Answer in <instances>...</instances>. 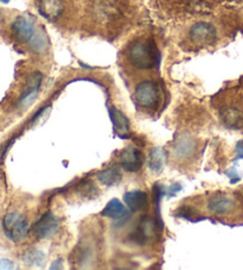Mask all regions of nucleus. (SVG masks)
I'll use <instances>...</instances> for the list:
<instances>
[{"label": "nucleus", "mask_w": 243, "mask_h": 270, "mask_svg": "<svg viewBox=\"0 0 243 270\" xmlns=\"http://www.w3.org/2000/svg\"><path fill=\"white\" fill-rule=\"evenodd\" d=\"M101 215L113 220H121L128 217V207L125 206L119 199H112L101 211Z\"/></svg>", "instance_id": "13"}, {"label": "nucleus", "mask_w": 243, "mask_h": 270, "mask_svg": "<svg viewBox=\"0 0 243 270\" xmlns=\"http://www.w3.org/2000/svg\"><path fill=\"white\" fill-rule=\"evenodd\" d=\"M166 162V151L163 148H154L151 150L149 158V167L152 172L160 173Z\"/></svg>", "instance_id": "17"}, {"label": "nucleus", "mask_w": 243, "mask_h": 270, "mask_svg": "<svg viewBox=\"0 0 243 270\" xmlns=\"http://www.w3.org/2000/svg\"><path fill=\"white\" fill-rule=\"evenodd\" d=\"M59 229V219L52 212H47L32 226V233L37 239H48L57 233Z\"/></svg>", "instance_id": "5"}, {"label": "nucleus", "mask_w": 243, "mask_h": 270, "mask_svg": "<svg viewBox=\"0 0 243 270\" xmlns=\"http://www.w3.org/2000/svg\"><path fill=\"white\" fill-rule=\"evenodd\" d=\"M42 81H43V75L39 71H35V73L30 74L26 79V87L29 89H39Z\"/></svg>", "instance_id": "22"}, {"label": "nucleus", "mask_w": 243, "mask_h": 270, "mask_svg": "<svg viewBox=\"0 0 243 270\" xmlns=\"http://www.w3.org/2000/svg\"><path fill=\"white\" fill-rule=\"evenodd\" d=\"M128 61L136 69H152L159 62V52L153 42L138 41L130 48Z\"/></svg>", "instance_id": "1"}, {"label": "nucleus", "mask_w": 243, "mask_h": 270, "mask_svg": "<svg viewBox=\"0 0 243 270\" xmlns=\"http://www.w3.org/2000/svg\"><path fill=\"white\" fill-rule=\"evenodd\" d=\"M30 47L36 52L44 51L45 48H47V37H45L44 33H35V36L30 41Z\"/></svg>", "instance_id": "20"}, {"label": "nucleus", "mask_w": 243, "mask_h": 270, "mask_svg": "<svg viewBox=\"0 0 243 270\" xmlns=\"http://www.w3.org/2000/svg\"><path fill=\"white\" fill-rule=\"evenodd\" d=\"M96 178L98 182H101L106 187H112V186L117 185L123 180L121 166L115 165L113 167H109L107 169L101 170V172L96 175Z\"/></svg>", "instance_id": "14"}, {"label": "nucleus", "mask_w": 243, "mask_h": 270, "mask_svg": "<svg viewBox=\"0 0 243 270\" xmlns=\"http://www.w3.org/2000/svg\"><path fill=\"white\" fill-rule=\"evenodd\" d=\"M3 231L10 241L23 242L29 235V223L21 213L10 212L3 219Z\"/></svg>", "instance_id": "2"}, {"label": "nucleus", "mask_w": 243, "mask_h": 270, "mask_svg": "<svg viewBox=\"0 0 243 270\" xmlns=\"http://www.w3.org/2000/svg\"><path fill=\"white\" fill-rule=\"evenodd\" d=\"M216 29L215 26L207 22H198L192 26L190 30V39L195 44L198 45H208L215 42Z\"/></svg>", "instance_id": "6"}, {"label": "nucleus", "mask_w": 243, "mask_h": 270, "mask_svg": "<svg viewBox=\"0 0 243 270\" xmlns=\"http://www.w3.org/2000/svg\"><path fill=\"white\" fill-rule=\"evenodd\" d=\"M0 2H2V3H4V4H7V3H9V2H10V0H0Z\"/></svg>", "instance_id": "26"}, {"label": "nucleus", "mask_w": 243, "mask_h": 270, "mask_svg": "<svg viewBox=\"0 0 243 270\" xmlns=\"http://www.w3.org/2000/svg\"><path fill=\"white\" fill-rule=\"evenodd\" d=\"M157 233V224L151 217L146 215L143 219H140L138 225H136L130 233L131 242L136 245H145Z\"/></svg>", "instance_id": "4"}, {"label": "nucleus", "mask_w": 243, "mask_h": 270, "mask_svg": "<svg viewBox=\"0 0 243 270\" xmlns=\"http://www.w3.org/2000/svg\"><path fill=\"white\" fill-rule=\"evenodd\" d=\"M135 101L143 109L155 110L160 102V89L154 81H143L136 86L134 92Z\"/></svg>", "instance_id": "3"}, {"label": "nucleus", "mask_w": 243, "mask_h": 270, "mask_svg": "<svg viewBox=\"0 0 243 270\" xmlns=\"http://www.w3.org/2000/svg\"><path fill=\"white\" fill-rule=\"evenodd\" d=\"M226 174L230 177L231 184H235V182H238L241 180V176L236 173V169L235 168H231L230 170H228V172H226Z\"/></svg>", "instance_id": "23"}, {"label": "nucleus", "mask_w": 243, "mask_h": 270, "mask_svg": "<svg viewBox=\"0 0 243 270\" xmlns=\"http://www.w3.org/2000/svg\"><path fill=\"white\" fill-rule=\"evenodd\" d=\"M76 256V263H77L78 268H88L92 263L93 260V250L89 246H85V248H78L77 251L75 253Z\"/></svg>", "instance_id": "19"}, {"label": "nucleus", "mask_w": 243, "mask_h": 270, "mask_svg": "<svg viewBox=\"0 0 243 270\" xmlns=\"http://www.w3.org/2000/svg\"><path fill=\"white\" fill-rule=\"evenodd\" d=\"M23 261L29 267H42L45 262V255L40 250L29 249L23 256Z\"/></svg>", "instance_id": "18"}, {"label": "nucleus", "mask_w": 243, "mask_h": 270, "mask_svg": "<svg viewBox=\"0 0 243 270\" xmlns=\"http://www.w3.org/2000/svg\"><path fill=\"white\" fill-rule=\"evenodd\" d=\"M145 157L139 149L134 147H128L125 149L120 156V166L126 172L136 173L143 168Z\"/></svg>", "instance_id": "7"}, {"label": "nucleus", "mask_w": 243, "mask_h": 270, "mask_svg": "<svg viewBox=\"0 0 243 270\" xmlns=\"http://www.w3.org/2000/svg\"><path fill=\"white\" fill-rule=\"evenodd\" d=\"M236 154L237 156L235 157V161H238L240 158H243V139L236 144Z\"/></svg>", "instance_id": "24"}, {"label": "nucleus", "mask_w": 243, "mask_h": 270, "mask_svg": "<svg viewBox=\"0 0 243 270\" xmlns=\"http://www.w3.org/2000/svg\"><path fill=\"white\" fill-rule=\"evenodd\" d=\"M14 265L9 260H2L0 261V269H13Z\"/></svg>", "instance_id": "25"}, {"label": "nucleus", "mask_w": 243, "mask_h": 270, "mask_svg": "<svg viewBox=\"0 0 243 270\" xmlns=\"http://www.w3.org/2000/svg\"><path fill=\"white\" fill-rule=\"evenodd\" d=\"M197 143L191 136L188 134L179 135L178 139L174 142L172 151L173 156L177 159H189L196 153Z\"/></svg>", "instance_id": "9"}, {"label": "nucleus", "mask_w": 243, "mask_h": 270, "mask_svg": "<svg viewBox=\"0 0 243 270\" xmlns=\"http://www.w3.org/2000/svg\"><path fill=\"white\" fill-rule=\"evenodd\" d=\"M12 32L14 39L21 43H28L35 36L33 22L26 17H18L12 23Z\"/></svg>", "instance_id": "10"}, {"label": "nucleus", "mask_w": 243, "mask_h": 270, "mask_svg": "<svg viewBox=\"0 0 243 270\" xmlns=\"http://www.w3.org/2000/svg\"><path fill=\"white\" fill-rule=\"evenodd\" d=\"M109 116H111L114 129H115V131L117 132V134H120V137H127L128 132H130V129H131L128 118L116 107L111 109V111H109Z\"/></svg>", "instance_id": "15"}, {"label": "nucleus", "mask_w": 243, "mask_h": 270, "mask_svg": "<svg viewBox=\"0 0 243 270\" xmlns=\"http://www.w3.org/2000/svg\"><path fill=\"white\" fill-rule=\"evenodd\" d=\"M38 96V89H26L24 94L18 100V107H28L36 100Z\"/></svg>", "instance_id": "21"}, {"label": "nucleus", "mask_w": 243, "mask_h": 270, "mask_svg": "<svg viewBox=\"0 0 243 270\" xmlns=\"http://www.w3.org/2000/svg\"><path fill=\"white\" fill-rule=\"evenodd\" d=\"M236 205L233 197L226 195V194H216L208 200L207 208L208 211L216 215L230 214L235 210Z\"/></svg>", "instance_id": "8"}, {"label": "nucleus", "mask_w": 243, "mask_h": 270, "mask_svg": "<svg viewBox=\"0 0 243 270\" xmlns=\"http://www.w3.org/2000/svg\"><path fill=\"white\" fill-rule=\"evenodd\" d=\"M124 201L132 212H140L146 210L149 206V195L144 191H131L125 193Z\"/></svg>", "instance_id": "12"}, {"label": "nucleus", "mask_w": 243, "mask_h": 270, "mask_svg": "<svg viewBox=\"0 0 243 270\" xmlns=\"http://www.w3.org/2000/svg\"><path fill=\"white\" fill-rule=\"evenodd\" d=\"M219 119L228 129L240 130L243 128V113L236 107L226 106L219 111Z\"/></svg>", "instance_id": "11"}, {"label": "nucleus", "mask_w": 243, "mask_h": 270, "mask_svg": "<svg viewBox=\"0 0 243 270\" xmlns=\"http://www.w3.org/2000/svg\"><path fill=\"white\" fill-rule=\"evenodd\" d=\"M39 11L48 20H56L63 11L62 0H39Z\"/></svg>", "instance_id": "16"}]
</instances>
